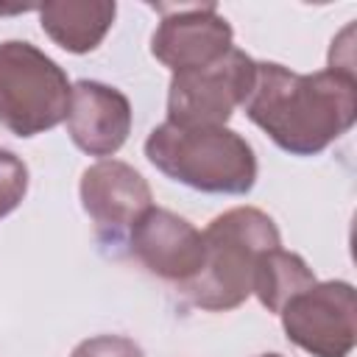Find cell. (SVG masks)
<instances>
[{"label":"cell","instance_id":"cell-1","mask_svg":"<svg viewBox=\"0 0 357 357\" xmlns=\"http://www.w3.org/2000/svg\"><path fill=\"white\" fill-rule=\"evenodd\" d=\"M243 109L284 153L315 156L354 126L357 75L337 67L296 73L276 61H257Z\"/></svg>","mask_w":357,"mask_h":357},{"label":"cell","instance_id":"cell-2","mask_svg":"<svg viewBox=\"0 0 357 357\" xmlns=\"http://www.w3.org/2000/svg\"><path fill=\"white\" fill-rule=\"evenodd\" d=\"M201 237L204 265L198 276L178 290L192 307L206 312H226L245 304L259 254L282 245L273 218L257 206H231L220 212Z\"/></svg>","mask_w":357,"mask_h":357},{"label":"cell","instance_id":"cell-3","mask_svg":"<svg viewBox=\"0 0 357 357\" xmlns=\"http://www.w3.org/2000/svg\"><path fill=\"white\" fill-rule=\"evenodd\" d=\"M145 156L159 173L198 192L245 195L257 181L254 148L226 126L159 123L145 139Z\"/></svg>","mask_w":357,"mask_h":357},{"label":"cell","instance_id":"cell-4","mask_svg":"<svg viewBox=\"0 0 357 357\" xmlns=\"http://www.w3.org/2000/svg\"><path fill=\"white\" fill-rule=\"evenodd\" d=\"M73 84L36 45L0 42V126L17 137H36L67 120Z\"/></svg>","mask_w":357,"mask_h":357},{"label":"cell","instance_id":"cell-5","mask_svg":"<svg viewBox=\"0 0 357 357\" xmlns=\"http://www.w3.org/2000/svg\"><path fill=\"white\" fill-rule=\"evenodd\" d=\"M257 75V61L231 47L209 67L173 73L167 86V120L181 128L226 126L237 106L245 103Z\"/></svg>","mask_w":357,"mask_h":357},{"label":"cell","instance_id":"cell-6","mask_svg":"<svg viewBox=\"0 0 357 357\" xmlns=\"http://www.w3.org/2000/svg\"><path fill=\"white\" fill-rule=\"evenodd\" d=\"M293 346L312 357H349L357 343L354 284L343 279L315 282L296 293L279 312Z\"/></svg>","mask_w":357,"mask_h":357},{"label":"cell","instance_id":"cell-7","mask_svg":"<svg viewBox=\"0 0 357 357\" xmlns=\"http://www.w3.org/2000/svg\"><path fill=\"white\" fill-rule=\"evenodd\" d=\"M162 20L151 36V53L170 73L201 70L234 47V31L215 3L153 6Z\"/></svg>","mask_w":357,"mask_h":357},{"label":"cell","instance_id":"cell-8","mask_svg":"<svg viewBox=\"0 0 357 357\" xmlns=\"http://www.w3.org/2000/svg\"><path fill=\"white\" fill-rule=\"evenodd\" d=\"M128 248L134 259L153 276L187 284L204 265V237L181 215L151 206L128 229Z\"/></svg>","mask_w":357,"mask_h":357},{"label":"cell","instance_id":"cell-9","mask_svg":"<svg viewBox=\"0 0 357 357\" xmlns=\"http://www.w3.org/2000/svg\"><path fill=\"white\" fill-rule=\"evenodd\" d=\"M78 195L98 234L109 243H117L137 223V218L153 206L145 176L120 159H100L89 165L81 173Z\"/></svg>","mask_w":357,"mask_h":357},{"label":"cell","instance_id":"cell-10","mask_svg":"<svg viewBox=\"0 0 357 357\" xmlns=\"http://www.w3.org/2000/svg\"><path fill=\"white\" fill-rule=\"evenodd\" d=\"M67 134L89 156H114L131 134V100L109 84L81 78L73 84Z\"/></svg>","mask_w":357,"mask_h":357},{"label":"cell","instance_id":"cell-11","mask_svg":"<svg viewBox=\"0 0 357 357\" xmlns=\"http://www.w3.org/2000/svg\"><path fill=\"white\" fill-rule=\"evenodd\" d=\"M117 17L112 0H56L39 6L42 31L67 53H89L109 33Z\"/></svg>","mask_w":357,"mask_h":357},{"label":"cell","instance_id":"cell-12","mask_svg":"<svg viewBox=\"0 0 357 357\" xmlns=\"http://www.w3.org/2000/svg\"><path fill=\"white\" fill-rule=\"evenodd\" d=\"M315 273L312 268L304 262L301 254L284 251V248H271L265 254H259L257 268H254V284L251 293L259 298V304L268 312H282V307L301 293L304 287L315 284Z\"/></svg>","mask_w":357,"mask_h":357},{"label":"cell","instance_id":"cell-13","mask_svg":"<svg viewBox=\"0 0 357 357\" xmlns=\"http://www.w3.org/2000/svg\"><path fill=\"white\" fill-rule=\"evenodd\" d=\"M25 192H28V165L17 153L0 148V218L14 212L22 204Z\"/></svg>","mask_w":357,"mask_h":357},{"label":"cell","instance_id":"cell-14","mask_svg":"<svg viewBox=\"0 0 357 357\" xmlns=\"http://www.w3.org/2000/svg\"><path fill=\"white\" fill-rule=\"evenodd\" d=\"M70 357H145V351L126 335H95L81 340Z\"/></svg>","mask_w":357,"mask_h":357},{"label":"cell","instance_id":"cell-15","mask_svg":"<svg viewBox=\"0 0 357 357\" xmlns=\"http://www.w3.org/2000/svg\"><path fill=\"white\" fill-rule=\"evenodd\" d=\"M259 357H284V354H276V351H271V354H259Z\"/></svg>","mask_w":357,"mask_h":357}]
</instances>
